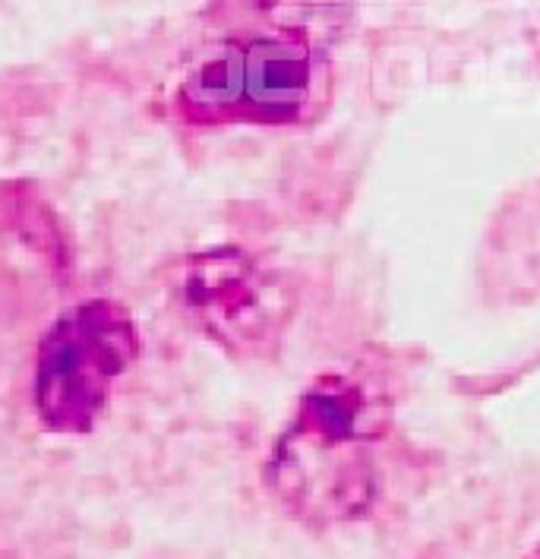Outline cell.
Segmentation results:
<instances>
[{
  "label": "cell",
  "mask_w": 540,
  "mask_h": 559,
  "mask_svg": "<svg viewBox=\"0 0 540 559\" xmlns=\"http://www.w3.org/2000/svg\"><path fill=\"white\" fill-rule=\"evenodd\" d=\"M370 455L360 389L320 383L275 445L269 484L298 519H355L373 490Z\"/></svg>",
  "instance_id": "2"
},
{
  "label": "cell",
  "mask_w": 540,
  "mask_h": 559,
  "mask_svg": "<svg viewBox=\"0 0 540 559\" xmlns=\"http://www.w3.org/2000/svg\"><path fill=\"white\" fill-rule=\"evenodd\" d=\"M0 212L10 231L23 237L32 250H38L45 260L55 265L67 263V240L63 231L55 222L51 206L38 197L35 183H23V180H10L0 187Z\"/></svg>",
  "instance_id": "5"
},
{
  "label": "cell",
  "mask_w": 540,
  "mask_h": 559,
  "mask_svg": "<svg viewBox=\"0 0 540 559\" xmlns=\"http://www.w3.org/2000/svg\"><path fill=\"white\" fill-rule=\"evenodd\" d=\"M221 35L175 92L196 127H288L329 108L355 0H221Z\"/></svg>",
  "instance_id": "1"
},
{
  "label": "cell",
  "mask_w": 540,
  "mask_h": 559,
  "mask_svg": "<svg viewBox=\"0 0 540 559\" xmlns=\"http://www.w3.org/2000/svg\"><path fill=\"white\" fill-rule=\"evenodd\" d=\"M178 292L183 307L225 345L253 338V310L260 304L256 275L235 250H212L180 265Z\"/></svg>",
  "instance_id": "4"
},
{
  "label": "cell",
  "mask_w": 540,
  "mask_h": 559,
  "mask_svg": "<svg viewBox=\"0 0 540 559\" xmlns=\"http://www.w3.org/2000/svg\"><path fill=\"white\" fill-rule=\"evenodd\" d=\"M140 335L118 300H83L45 332L35 360V412L51 433H92L111 389L133 367Z\"/></svg>",
  "instance_id": "3"
}]
</instances>
